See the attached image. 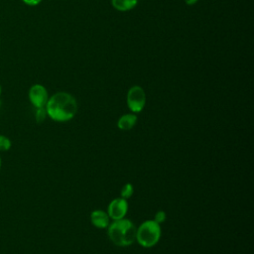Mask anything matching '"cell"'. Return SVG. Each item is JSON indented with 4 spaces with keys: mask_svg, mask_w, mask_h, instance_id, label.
Here are the masks:
<instances>
[{
    "mask_svg": "<svg viewBox=\"0 0 254 254\" xmlns=\"http://www.w3.org/2000/svg\"><path fill=\"white\" fill-rule=\"evenodd\" d=\"M45 108L47 115L54 121L66 122L76 114L77 102L71 94L60 91L49 97Z\"/></svg>",
    "mask_w": 254,
    "mask_h": 254,
    "instance_id": "obj_1",
    "label": "cell"
},
{
    "mask_svg": "<svg viewBox=\"0 0 254 254\" xmlns=\"http://www.w3.org/2000/svg\"><path fill=\"white\" fill-rule=\"evenodd\" d=\"M136 230L137 227L127 218L113 220L107 226L109 239L115 245L122 247L129 246L136 240Z\"/></svg>",
    "mask_w": 254,
    "mask_h": 254,
    "instance_id": "obj_2",
    "label": "cell"
},
{
    "mask_svg": "<svg viewBox=\"0 0 254 254\" xmlns=\"http://www.w3.org/2000/svg\"><path fill=\"white\" fill-rule=\"evenodd\" d=\"M162 230L159 223L154 220H146L137 227L136 240L141 246L149 248L159 242Z\"/></svg>",
    "mask_w": 254,
    "mask_h": 254,
    "instance_id": "obj_3",
    "label": "cell"
},
{
    "mask_svg": "<svg viewBox=\"0 0 254 254\" xmlns=\"http://www.w3.org/2000/svg\"><path fill=\"white\" fill-rule=\"evenodd\" d=\"M146 104V94L144 89L139 85H133L127 92V105L133 113L143 110Z\"/></svg>",
    "mask_w": 254,
    "mask_h": 254,
    "instance_id": "obj_4",
    "label": "cell"
},
{
    "mask_svg": "<svg viewBox=\"0 0 254 254\" xmlns=\"http://www.w3.org/2000/svg\"><path fill=\"white\" fill-rule=\"evenodd\" d=\"M128 211V202L127 199L123 197H117L111 200L107 207V214L110 219L118 220L124 218Z\"/></svg>",
    "mask_w": 254,
    "mask_h": 254,
    "instance_id": "obj_5",
    "label": "cell"
},
{
    "mask_svg": "<svg viewBox=\"0 0 254 254\" xmlns=\"http://www.w3.org/2000/svg\"><path fill=\"white\" fill-rule=\"evenodd\" d=\"M29 99L36 108L45 107L49 99L46 87L42 84H34L31 86L29 90Z\"/></svg>",
    "mask_w": 254,
    "mask_h": 254,
    "instance_id": "obj_6",
    "label": "cell"
},
{
    "mask_svg": "<svg viewBox=\"0 0 254 254\" xmlns=\"http://www.w3.org/2000/svg\"><path fill=\"white\" fill-rule=\"evenodd\" d=\"M90 220L93 226L103 229L107 228V226L110 223V217L107 214V212L101 210V209H95L90 213Z\"/></svg>",
    "mask_w": 254,
    "mask_h": 254,
    "instance_id": "obj_7",
    "label": "cell"
},
{
    "mask_svg": "<svg viewBox=\"0 0 254 254\" xmlns=\"http://www.w3.org/2000/svg\"><path fill=\"white\" fill-rule=\"evenodd\" d=\"M137 116L135 113L123 114L117 121V127L122 131L131 130L137 123Z\"/></svg>",
    "mask_w": 254,
    "mask_h": 254,
    "instance_id": "obj_8",
    "label": "cell"
},
{
    "mask_svg": "<svg viewBox=\"0 0 254 254\" xmlns=\"http://www.w3.org/2000/svg\"><path fill=\"white\" fill-rule=\"evenodd\" d=\"M111 3L114 9L124 12L133 9L137 5L138 0H111Z\"/></svg>",
    "mask_w": 254,
    "mask_h": 254,
    "instance_id": "obj_9",
    "label": "cell"
},
{
    "mask_svg": "<svg viewBox=\"0 0 254 254\" xmlns=\"http://www.w3.org/2000/svg\"><path fill=\"white\" fill-rule=\"evenodd\" d=\"M133 192H134V188H133V186H132L130 183H127V184H125V185L122 187V189H121V197L127 199V198H129V197L132 196Z\"/></svg>",
    "mask_w": 254,
    "mask_h": 254,
    "instance_id": "obj_10",
    "label": "cell"
},
{
    "mask_svg": "<svg viewBox=\"0 0 254 254\" xmlns=\"http://www.w3.org/2000/svg\"><path fill=\"white\" fill-rule=\"evenodd\" d=\"M47 117V111H46V108L45 107H39V108H36V113H35V118H36V121L38 123H42Z\"/></svg>",
    "mask_w": 254,
    "mask_h": 254,
    "instance_id": "obj_11",
    "label": "cell"
},
{
    "mask_svg": "<svg viewBox=\"0 0 254 254\" xmlns=\"http://www.w3.org/2000/svg\"><path fill=\"white\" fill-rule=\"evenodd\" d=\"M11 148V141L8 137L0 135V151H8Z\"/></svg>",
    "mask_w": 254,
    "mask_h": 254,
    "instance_id": "obj_12",
    "label": "cell"
},
{
    "mask_svg": "<svg viewBox=\"0 0 254 254\" xmlns=\"http://www.w3.org/2000/svg\"><path fill=\"white\" fill-rule=\"evenodd\" d=\"M166 212L164 210H158L156 213H155V216H154V221H156L157 223L161 224L163 223L165 220H166Z\"/></svg>",
    "mask_w": 254,
    "mask_h": 254,
    "instance_id": "obj_13",
    "label": "cell"
},
{
    "mask_svg": "<svg viewBox=\"0 0 254 254\" xmlns=\"http://www.w3.org/2000/svg\"><path fill=\"white\" fill-rule=\"evenodd\" d=\"M24 3H26L27 5H30V6H35V5H38L42 0H22Z\"/></svg>",
    "mask_w": 254,
    "mask_h": 254,
    "instance_id": "obj_14",
    "label": "cell"
},
{
    "mask_svg": "<svg viewBox=\"0 0 254 254\" xmlns=\"http://www.w3.org/2000/svg\"><path fill=\"white\" fill-rule=\"evenodd\" d=\"M197 1H198V0H185L186 4H188V5H193V4H195Z\"/></svg>",
    "mask_w": 254,
    "mask_h": 254,
    "instance_id": "obj_15",
    "label": "cell"
},
{
    "mask_svg": "<svg viewBox=\"0 0 254 254\" xmlns=\"http://www.w3.org/2000/svg\"><path fill=\"white\" fill-rule=\"evenodd\" d=\"M0 168H1V158H0Z\"/></svg>",
    "mask_w": 254,
    "mask_h": 254,
    "instance_id": "obj_16",
    "label": "cell"
},
{
    "mask_svg": "<svg viewBox=\"0 0 254 254\" xmlns=\"http://www.w3.org/2000/svg\"><path fill=\"white\" fill-rule=\"evenodd\" d=\"M0 93H1V87H0Z\"/></svg>",
    "mask_w": 254,
    "mask_h": 254,
    "instance_id": "obj_17",
    "label": "cell"
}]
</instances>
